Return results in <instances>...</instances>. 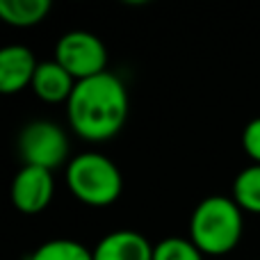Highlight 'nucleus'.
Masks as SVG:
<instances>
[{"instance_id": "1", "label": "nucleus", "mask_w": 260, "mask_h": 260, "mask_svg": "<svg viewBox=\"0 0 260 260\" xmlns=\"http://www.w3.org/2000/svg\"><path fill=\"white\" fill-rule=\"evenodd\" d=\"M128 108L130 101L123 80L105 71L76 82L71 99L67 101V117L82 139L105 142L126 126Z\"/></svg>"}, {"instance_id": "2", "label": "nucleus", "mask_w": 260, "mask_h": 260, "mask_svg": "<svg viewBox=\"0 0 260 260\" xmlns=\"http://www.w3.org/2000/svg\"><path fill=\"white\" fill-rule=\"evenodd\" d=\"M244 229L242 208L233 197H208L189 217V240L203 256H224L240 244Z\"/></svg>"}, {"instance_id": "3", "label": "nucleus", "mask_w": 260, "mask_h": 260, "mask_svg": "<svg viewBox=\"0 0 260 260\" xmlns=\"http://www.w3.org/2000/svg\"><path fill=\"white\" fill-rule=\"evenodd\" d=\"M64 176L69 192L91 208L112 206L123 192V176L119 167L108 155L96 151L71 157Z\"/></svg>"}, {"instance_id": "4", "label": "nucleus", "mask_w": 260, "mask_h": 260, "mask_svg": "<svg viewBox=\"0 0 260 260\" xmlns=\"http://www.w3.org/2000/svg\"><path fill=\"white\" fill-rule=\"evenodd\" d=\"M18 153L27 167L57 169L69 165V137L64 128L55 121L37 119L30 121L18 135Z\"/></svg>"}, {"instance_id": "5", "label": "nucleus", "mask_w": 260, "mask_h": 260, "mask_svg": "<svg viewBox=\"0 0 260 260\" xmlns=\"http://www.w3.org/2000/svg\"><path fill=\"white\" fill-rule=\"evenodd\" d=\"M55 62L62 64L73 80L80 82L108 71V48L94 32L71 30L59 37L55 46Z\"/></svg>"}, {"instance_id": "6", "label": "nucleus", "mask_w": 260, "mask_h": 260, "mask_svg": "<svg viewBox=\"0 0 260 260\" xmlns=\"http://www.w3.org/2000/svg\"><path fill=\"white\" fill-rule=\"evenodd\" d=\"M55 180L53 171L41 167H21L12 180V203L25 215H37L46 210L53 201Z\"/></svg>"}, {"instance_id": "7", "label": "nucleus", "mask_w": 260, "mask_h": 260, "mask_svg": "<svg viewBox=\"0 0 260 260\" xmlns=\"http://www.w3.org/2000/svg\"><path fill=\"white\" fill-rule=\"evenodd\" d=\"M37 67H39V62L27 46H5L0 50V91L3 94H18L25 87H32Z\"/></svg>"}, {"instance_id": "8", "label": "nucleus", "mask_w": 260, "mask_h": 260, "mask_svg": "<svg viewBox=\"0 0 260 260\" xmlns=\"http://www.w3.org/2000/svg\"><path fill=\"white\" fill-rule=\"evenodd\" d=\"M153 247L137 231H112L94 247V260H153Z\"/></svg>"}, {"instance_id": "9", "label": "nucleus", "mask_w": 260, "mask_h": 260, "mask_svg": "<svg viewBox=\"0 0 260 260\" xmlns=\"http://www.w3.org/2000/svg\"><path fill=\"white\" fill-rule=\"evenodd\" d=\"M73 87H76V80L62 64H57L55 59L39 62L35 80H32V91L41 101H46V103H67L73 94Z\"/></svg>"}, {"instance_id": "10", "label": "nucleus", "mask_w": 260, "mask_h": 260, "mask_svg": "<svg viewBox=\"0 0 260 260\" xmlns=\"http://www.w3.org/2000/svg\"><path fill=\"white\" fill-rule=\"evenodd\" d=\"M50 12L48 0H0V18L14 27L37 25Z\"/></svg>"}, {"instance_id": "11", "label": "nucleus", "mask_w": 260, "mask_h": 260, "mask_svg": "<svg viewBox=\"0 0 260 260\" xmlns=\"http://www.w3.org/2000/svg\"><path fill=\"white\" fill-rule=\"evenodd\" d=\"M27 260H94V251L71 238H55L39 244Z\"/></svg>"}, {"instance_id": "12", "label": "nucleus", "mask_w": 260, "mask_h": 260, "mask_svg": "<svg viewBox=\"0 0 260 260\" xmlns=\"http://www.w3.org/2000/svg\"><path fill=\"white\" fill-rule=\"evenodd\" d=\"M233 199L242 210L260 215V165L247 167L235 176Z\"/></svg>"}, {"instance_id": "13", "label": "nucleus", "mask_w": 260, "mask_h": 260, "mask_svg": "<svg viewBox=\"0 0 260 260\" xmlns=\"http://www.w3.org/2000/svg\"><path fill=\"white\" fill-rule=\"evenodd\" d=\"M153 260H203V253L192 240L171 235L153 247Z\"/></svg>"}, {"instance_id": "14", "label": "nucleus", "mask_w": 260, "mask_h": 260, "mask_svg": "<svg viewBox=\"0 0 260 260\" xmlns=\"http://www.w3.org/2000/svg\"><path fill=\"white\" fill-rule=\"evenodd\" d=\"M242 146L247 155L251 157L256 165H260V117L251 119L242 130Z\"/></svg>"}]
</instances>
